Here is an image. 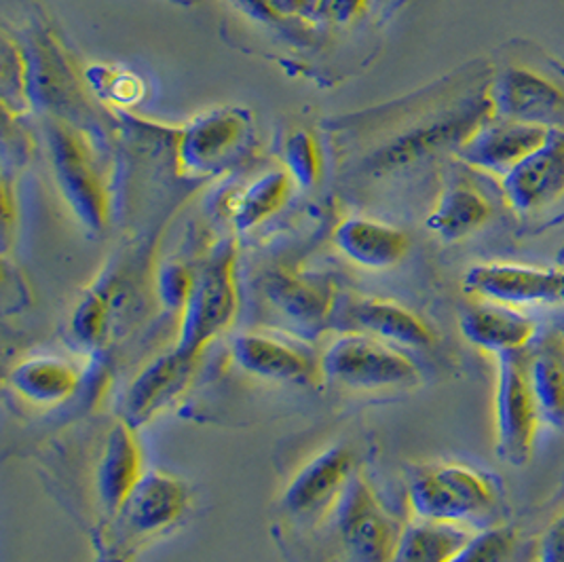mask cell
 <instances>
[{
	"instance_id": "1",
	"label": "cell",
	"mask_w": 564,
	"mask_h": 562,
	"mask_svg": "<svg viewBox=\"0 0 564 562\" xmlns=\"http://www.w3.org/2000/svg\"><path fill=\"white\" fill-rule=\"evenodd\" d=\"M188 499V486L178 476L147 472L123 508L106 520L96 562L133 561L140 548L178 522Z\"/></svg>"
},
{
	"instance_id": "2",
	"label": "cell",
	"mask_w": 564,
	"mask_h": 562,
	"mask_svg": "<svg viewBox=\"0 0 564 562\" xmlns=\"http://www.w3.org/2000/svg\"><path fill=\"white\" fill-rule=\"evenodd\" d=\"M495 501L487 476L462 463L423 465L409 480V508L416 520L463 527L488 516Z\"/></svg>"
},
{
	"instance_id": "3",
	"label": "cell",
	"mask_w": 564,
	"mask_h": 562,
	"mask_svg": "<svg viewBox=\"0 0 564 562\" xmlns=\"http://www.w3.org/2000/svg\"><path fill=\"white\" fill-rule=\"evenodd\" d=\"M237 246L223 244L197 275L195 290L182 311L176 352L202 359L207 345L225 333L237 313Z\"/></svg>"
},
{
	"instance_id": "4",
	"label": "cell",
	"mask_w": 564,
	"mask_h": 562,
	"mask_svg": "<svg viewBox=\"0 0 564 562\" xmlns=\"http://www.w3.org/2000/svg\"><path fill=\"white\" fill-rule=\"evenodd\" d=\"M322 375L351 389H400L421 381L419 366L400 347L368 334L338 336L322 356Z\"/></svg>"
},
{
	"instance_id": "5",
	"label": "cell",
	"mask_w": 564,
	"mask_h": 562,
	"mask_svg": "<svg viewBox=\"0 0 564 562\" xmlns=\"http://www.w3.org/2000/svg\"><path fill=\"white\" fill-rule=\"evenodd\" d=\"M543 419L529 375V354L518 352L497 358L495 432L497 455L513 467L531 460Z\"/></svg>"
},
{
	"instance_id": "6",
	"label": "cell",
	"mask_w": 564,
	"mask_h": 562,
	"mask_svg": "<svg viewBox=\"0 0 564 562\" xmlns=\"http://www.w3.org/2000/svg\"><path fill=\"white\" fill-rule=\"evenodd\" d=\"M53 172L64 199L78 220L94 233L106 229L110 199L96 154L78 129L64 121L50 126Z\"/></svg>"
},
{
	"instance_id": "7",
	"label": "cell",
	"mask_w": 564,
	"mask_h": 562,
	"mask_svg": "<svg viewBox=\"0 0 564 562\" xmlns=\"http://www.w3.org/2000/svg\"><path fill=\"white\" fill-rule=\"evenodd\" d=\"M402 527L372 486L354 478L338 501V536L354 562H393Z\"/></svg>"
},
{
	"instance_id": "8",
	"label": "cell",
	"mask_w": 564,
	"mask_h": 562,
	"mask_svg": "<svg viewBox=\"0 0 564 562\" xmlns=\"http://www.w3.org/2000/svg\"><path fill=\"white\" fill-rule=\"evenodd\" d=\"M467 294L506 307L564 305V271L512 262H485L465 273Z\"/></svg>"
},
{
	"instance_id": "9",
	"label": "cell",
	"mask_w": 564,
	"mask_h": 562,
	"mask_svg": "<svg viewBox=\"0 0 564 562\" xmlns=\"http://www.w3.org/2000/svg\"><path fill=\"white\" fill-rule=\"evenodd\" d=\"M254 138V121L241 108H223L184 129L178 163L188 174H214L243 153Z\"/></svg>"
},
{
	"instance_id": "10",
	"label": "cell",
	"mask_w": 564,
	"mask_h": 562,
	"mask_svg": "<svg viewBox=\"0 0 564 562\" xmlns=\"http://www.w3.org/2000/svg\"><path fill=\"white\" fill-rule=\"evenodd\" d=\"M232 359L243 372L269 381L315 385L324 377L322 359L301 345L269 334H239L232 343Z\"/></svg>"
},
{
	"instance_id": "11",
	"label": "cell",
	"mask_w": 564,
	"mask_h": 562,
	"mask_svg": "<svg viewBox=\"0 0 564 562\" xmlns=\"http://www.w3.org/2000/svg\"><path fill=\"white\" fill-rule=\"evenodd\" d=\"M354 453L347 446H333L319 453L285 488L283 508L294 516L308 518L338 506L354 480Z\"/></svg>"
},
{
	"instance_id": "12",
	"label": "cell",
	"mask_w": 564,
	"mask_h": 562,
	"mask_svg": "<svg viewBox=\"0 0 564 562\" xmlns=\"http://www.w3.org/2000/svg\"><path fill=\"white\" fill-rule=\"evenodd\" d=\"M199 359L186 358L172 349L153 359L129 385L123 404V419L135 430L149 423L154 414L172 407L193 383Z\"/></svg>"
},
{
	"instance_id": "13",
	"label": "cell",
	"mask_w": 564,
	"mask_h": 562,
	"mask_svg": "<svg viewBox=\"0 0 564 562\" xmlns=\"http://www.w3.org/2000/svg\"><path fill=\"white\" fill-rule=\"evenodd\" d=\"M144 474V453L138 430L121 417L106 434L102 457L96 469V493L108 518L123 508Z\"/></svg>"
},
{
	"instance_id": "14",
	"label": "cell",
	"mask_w": 564,
	"mask_h": 562,
	"mask_svg": "<svg viewBox=\"0 0 564 562\" xmlns=\"http://www.w3.org/2000/svg\"><path fill=\"white\" fill-rule=\"evenodd\" d=\"M492 108L501 119L552 128L564 121V91L527 68H510L495 83Z\"/></svg>"
},
{
	"instance_id": "15",
	"label": "cell",
	"mask_w": 564,
	"mask_h": 562,
	"mask_svg": "<svg viewBox=\"0 0 564 562\" xmlns=\"http://www.w3.org/2000/svg\"><path fill=\"white\" fill-rule=\"evenodd\" d=\"M506 193L516 209L539 212L564 197V129L506 174Z\"/></svg>"
},
{
	"instance_id": "16",
	"label": "cell",
	"mask_w": 564,
	"mask_h": 562,
	"mask_svg": "<svg viewBox=\"0 0 564 562\" xmlns=\"http://www.w3.org/2000/svg\"><path fill=\"white\" fill-rule=\"evenodd\" d=\"M552 133V128L501 119L478 129L462 149L463 161L482 170L510 174L516 165L541 149Z\"/></svg>"
},
{
	"instance_id": "17",
	"label": "cell",
	"mask_w": 564,
	"mask_h": 562,
	"mask_svg": "<svg viewBox=\"0 0 564 562\" xmlns=\"http://www.w3.org/2000/svg\"><path fill=\"white\" fill-rule=\"evenodd\" d=\"M267 299L301 333H322L334 313L333 283L292 271H278L264 283Z\"/></svg>"
},
{
	"instance_id": "18",
	"label": "cell",
	"mask_w": 564,
	"mask_h": 562,
	"mask_svg": "<svg viewBox=\"0 0 564 562\" xmlns=\"http://www.w3.org/2000/svg\"><path fill=\"white\" fill-rule=\"evenodd\" d=\"M345 320L356 333L375 336L400 349H430L436 345V334L427 322L393 301L358 299L345 309Z\"/></svg>"
},
{
	"instance_id": "19",
	"label": "cell",
	"mask_w": 564,
	"mask_h": 562,
	"mask_svg": "<svg viewBox=\"0 0 564 562\" xmlns=\"http://www.w3.org/2000/svg\"><path fill=\"white\" fill-rule=\"evenodd\" d=\"M462 333L474 347L499 358L527 352L535 341L538 326L518 309L480 303L463 311Z\"/></svg>"
},
{
	"instance_id": "20",
	"label": "cell",
	"mask_w": 564,
	"mask_h": 562,
	"mask_svg": "<svg viewBox=\"0 0 564 562\" xmlns=\"http://www.w3.org/2000/svg\"><path fill=\"white\" fill-rule=\"evenodd\" d=\"M334 241L343 255L366 269L395 267L411 248V239L404 230L366 218L345 220L336 229Z\"/></svg>"
},
{
	"instance_id": "21",
	"label": "cell",
	"mask_w": 564,
	"mask_h": 562,
	"mask_svg": "<svg viewBox=\"0 0 564 562\" xmlns=\"http://www.w3.org/2000/svg\"><path fill=\"white\" fill-rule=\"evenodd\" d=\"M9 383L32 404L55 407L77 393L80 372L66 359L30 358L11 370Z\"/></svg>"
},
{
	"instance_id": "22",
	"label": "cell",
	"mask_w": 564,
	"mask_h": 562,
	"mask_svg": "<svg viewBox=\"0 0 564 562\" xmlns=\"http://www.w3.org/2000/svg\"><path fill=\"white\" fill-rule=\"evenodd\" d=\"M529 375L543 423L564 430V334L541 336L529 354Z\"/></svg>"
},
{
	"instance_id": "23",
	"label": "cell",
	"mask_w": 564,
	"mask_h": 562,
	"mask_svg": "<svg viewBox=\"0 0 564 562\" xmlns=\"http://www.w3.org/2000/svg\"><path fill=\"white\" fill-rule=\"evenodd\" d=\"M490 214L492 207L476 188L459 184L442 195L427 218V229L444 241H459L474 230L482 229Z\"/></svg>"
},
{
	"instance_id": "24",
	"label": "cell",
	"mask_w": 564,
	"mask_h": 562,
	"mask_svg": "<svg viewBox=\"0 0 564 562\" xmlns=\"http://www.w3.org/2000/svg\"><path fill=\"white\" fill-rule=\"evenodd\" d=\"M471 537L462 525L416 520L409 525L398 543L393 562H451Z\"/></svg>"
},
{
	"instance_id": "25",
	"label": "cell",
	"mask_w": 564,
	"mask_h": 562,
	"mask_svg": "<svg viewBox=\"0 0 564 562\" xmlns=\"http://www.w3.org/2000/svg\"><path fill=\"white\" fill-rule=\"evenodd\" d=\"M290 186L292 179L288 172H269L237 191L229 202L232 225L239 230H248L264 223L285 204Z\"/></svg>"
},
{
	"instance_id": "26",
	"label": "cell",
	"mask_w": 564,
	"mask_h": 562,
	"mask_svg": "<svg viewBox=\"0 0 564 562\" xmlns=\"http://www.w3.org/2000/svg\"><path fill=\"white\" fill-rule=\"evenodd\" d=\"M115 288V281L104 278L91 290H87V294L75 309L70 328L80 345L100 347L106 341V334L110 328Z\"/></svg>"
},
{
	"instance_id": "27",
	"label": "cell",
	"mask_w": 564,
	"mask_h": 562,
	"mask_svg": "<svg viewBox=\"0 0 564 562\" xmlns=\"http://www.w3.org/2000/svg\"><path fill=\"white\" fill-rule=\"evenodd\" d=\"M0 94L7 110L24 112L30 96V62L20 47L4 36L2 41V75H0Z\"/></svg>"
},
{
	"instance_id": "28",
	"label": "cell",
	"mask_w": 564,
	"mask_h": 562,
	"mask_svg": "<svg viewBox=\"0 0 564 562\" xmlns=\"http://www.w3.org/2000/svg\"><path fill=\"white\" fill-rule=\"evenodd\" d=\"M516 548V533L510 527L485 529L469 537L451 562H508Z\"/></svg>"
},
{
	"instance_id": "29",
	"label": "cell",
	"mask_w": 564,
	"mask_h": 562,
	"mask_svg": "<svg viewBox=\"0 0 564 562\" xmlns=\"http://www.w3.org/2000/svg\"><path fill=\"white\" fill-rule=\"evenodd\" d=\"M285 165L290 179L301 186L317 184L322 174V154L308 131H294L285 144Z\"/></svg>"
},
{
	"instance_id": "30",
	"label": "cell",
	"mask_w": 564,
	"mask_h": 562,
	"mask_svg": "<svg viewBox=\"0 0 564 562\" xmlns=\"http://www.w3.org/2000/svg\"><path fill=\"white\" fill-rule=\"evenodd\" d=\"M89 80L100 96L112 102H138V98L142 96V80L129 75L126 71L96 66L89 71Z\"/></svg>"
},
{
	"instance_id": "31",
	"label": "cell",
	"mask_w": 564,
	"mask_h": 562,
	"mask_svg": "<svg viewBox=\"0 0 564 562\" xmlns=\"http://www.w3.org/2000/svg\"><path fill=\"white\" fill-rule=\"evenodd\" d=\"M197 283V275H193V271L180 262L165 264L159 273L156 288H159V296L163 301V305L174 311H184L193 290Z\"/></svg>"
},
{
	"instance_id": "32",
	"label": "cell",
	"mask_w": 564,
	"mask_h": 562,
	"mask_svg": "<svg viewBox=\"0 0 564 562\" xmlns=\"http://www.w3.org/2000/svg\"><path fill=\"white\" fill-rule=\"evenodd\" d=\"M243 11H248L257 20H269L278 22L290 15H299L305 7H308L307 0H235Z\"/></svg>"
},
{
	"instance_id": "33",
	"label": "cell",
	"mask_w": 564,
	"mask_h": 562,
	"mask_svg": "<svg viewBox=\"0 0 564 562\" xmlns=\"http://www.w3.org/2000/svg\"><path fill=\"white\" fill-rule=\"evenodd\" d=\"M538 562H564V516L554 520L541 537Z\"/></svg>"
},
{
	"instance_id": "34",
	"label": "cell",
	"mask_w": 564,
	"mask_h": 562,
	"mask_svg": "<svg viewBox=\"0 0 564 562\" xmlns=\"http://www.w3.org/2000/svg\"><path fill=\"white\" fill-rule=\"evenodd\" d=\"M364 4L366 0H322L317 11L328 15L334 22H349L359 15Z\"/></svg>"
},
{
	"instance_id": "35",
	"label": "cell",
	"mask_w": 564,
	"mask_h": 562,
	"mask_svg": "<svg viewBox=\"0 0 564 562\" xmlns=\"http://www.w3.org/2000/svg\"><path fill=\"white\" fill-rule=\"evenodd\" d=\"M172 2H178V4H184V7H191V4H197V2H202V0H172Z\"/></svg>"
},
{
	"instance_id": "36",
	"label": "cell",
	"mask_w": 564,
	"mask_h": 562,
	"mask_svg": "<svg viewBox=\"0 0 564 562\" xmlns=\"http://www.w3.org/2000/svg\"><path fill=\"white\" fill-rule=\"evenodd\" d=\"M307 2L311 9H315V11H317V7H319V2H322V0H307Z\"/></svg>"
}]
</instances>
